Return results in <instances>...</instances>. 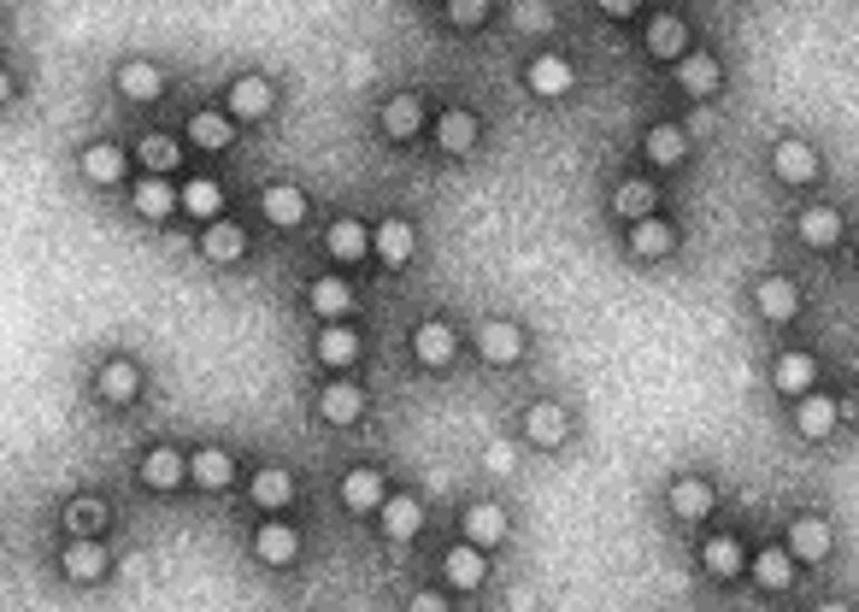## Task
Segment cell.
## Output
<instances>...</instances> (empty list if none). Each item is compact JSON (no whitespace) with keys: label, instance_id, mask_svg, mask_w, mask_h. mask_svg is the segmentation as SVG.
I'll use <instances>...</instances> for the list:
<instances>
[{"label":"cell","instance_id":"cell-14","mask_svg":"<svg viewBox=\"0 0 859 612\" xmlns=\"http://www.w3.org/2000/svg\"><path fill=\"white\" fill-rule=\"evenodd\" d=\"M648 53L653 59H683L689 53V24H683V18H671V12L653 18V24H648Z\"/></svg>","mask_w":859,"mask_h":612},{"label":"cell","instance_id":"cell-10","mask_svg":"<svg viewBox=\"0 0 859 612\" xmlns=\"http://www.w3.org/2000/svg\"><path fill=\"white\" fill-rule=\"evenodd\" d=\"M530 89L536 95H547V100H560V95H571V83H577V77H571V66L560 53H542V59H530Z\"/></svg>","mask_w":859,"mask_h":612},{"label":"cell","instance_id":"cell-3","mask_svg":"<svg viewBox=\"0 0 859 612\" xmlns=\"http://www.w3.org/2000/svg\"><path fill=\"white\" fill-rule=\"evenodd\" d=\"M372 248H377L383 265H395V272H401V265L413 259L418 236H413V224H406V218H383V224H377V236H372Z\"/></svg>","mask_w":859,"mask_h":612},{"label":"cell","instance_id":"cell-16","mask_svg":"<svg viewBox=\"0 0 859 612\" xmlns=\"http://www.w3.org/2000/svg\"><path fill=\"white\" fill-rule=\"evenodd\" d=\"M100 571H107V547H100L95 536H71V542H66V578L95 583Z\"/></svg>","mask_w":859,"mask_h":612},{"label":"cell","instance_id":"cell-13","mask_svg":"<svg viewBox=\"0 0 859 612\" xmlns=\"http://www.w3.org/2000/svg\"><path fill=\"white\" fill-rule=\"evenodd\" d=\"M524 436L536 442V447H560V442H565V406L536 401V406L524 413Z\"/></svg>","mask_w":859,"mask_h":612},{"label":"cell","instance_id":"cell-51","mask_svg":"<svg viewBox=\"0 0 859 612\" xmlns=\"http://www.w3.org/2000/svg\"><path fill=\"white\" fill-rule=\"evenodd\" d=\"M853 406H859V395H853Z\"/></svg>","mask_w":859,"mask_h":612},{"label":"cell","instance_id":"cell-32","mask_svg":"<svg viewBox=\"0 0 859 612\" xmlns=\"http://www.w3.org/2000/svg\"><path fill=\"white\" fill-rule=\"evenodd\" d=\"M653 200H660V195H653V182H619V195H612V213H619V218H630V224H642V218H653Z\"/></svg>","mask_w":859,"mask_h":612},{"label":"cell","instance_id":"cell-11","mask_svg":"<svg viewBox=\"0 0 859 612\" xmlns=\"http://www.w3.org/2000/svg\"><path fill=\"white\" fill-rule=\"evenodd\" d=\"M383 530H388V542H413L424 530V506L413 495H388L383 501Z\"/></svg>","mask_w":859,"mask_h":612},{"label":"cell","instance_id":"cell-50","mask_svg":"<svg viewBox=\"0 0 859 612\" xmlns=\"http://www.w3.org/2000/svg\"><path fill=\"white\" fill-rule=\"evenodd\" d=\"M818 612H848V606H836V601H830V606H818Z\"/></svg>","mask_w":859,"mask_h":612},{"label":"cell","instance_id":"cell-22","mask_svg":"<svg viewBox=\"0 0 859 612\" xmlns=\"http://www.w3.org/2000/svg\"><path fill=\"white\" fill-rule=\"evenodd\" d=\"M477 342H483V359H488V365H513V359L524 354L519 324H501V318H495V324H483V336H477Z\"/></svg>","mask_w":859,"mask_h":612},{"label":"cell","instance_id":"cell-35","mask_svg":"<svg viewBox=\"0 0 859 612\" xmlns=\"http://www.w3.org/2000/svg\"><path fill=\"white\" fill-rule=\"evenodd\" d=\"M83 177L89 182H118L125 177V148H118V141H95V148L83 154Z\"/></svg>","mask_w":859,"mask_h":612},{"label":"cell","instance_id":"cell-21","mask_svg":"<svg viewBox=\"0 0 859 612\" xmlns=\"http://www.w3.org/2000/svg\"><path fill=\"white\" fill-rule=\"evenodd\" d=\"M436 141H442L447 154H472V148H477V118L465 112V107L442 112V118H436Z\"/></svg>","mask_w":859,"mask_h":612},{"label":"cell","instance_id":"cell-41","mask_svg":"<svg viewBox=\"0 0 859 612\" xmlns=\"http://www.w3.org/2000/svg\"><path fill=\"white\" fill-rule=\"evenodd\" d=\"M200 254H207L213 265L241 259V230H236V224H207V236H200Z\"/></svg>","mask_w":859,"mask_h":612},{"label":"cell","instance_id":"cell-2","mask_svg":"<svg viewBox=\"0 0 859 612\" xmlns=\"http://www.w3.org/2000/svg\"><path fill=\"white\" fill-rule=\"evenodd\" d=\"M254 554L265 560V565H295V554H300V530H289V524H259L254 530Z\"/></svg>","mask_w":859,"mask_h":612},{"label":"cell","instance_id":"cell-12","mask_svg":"<svg viewBox=\"0 0 859 612\" xmlns=\"http://www.w3.org/2000/svg\"><path fill=\"white\" fill-rule=\"evenodd\" d=\"M830 547H836V536H830L825 519H794L789 524V554L794 560H825Z\"/></svg>","mask_w":859,"mask_h":612},{"label":"cell","instance_id":"cell-36","mask_svg":"<svg viewBox=\"0 0 859 612\" xmlns=\"http://www.w3.org/2000/svg\"><path fill=\"white\" fill-rule=\"evenodd\" d=\"M683 154H689V136L678 125H653L648 130V159L653 166H683Z\"/></svg>","mask_w":859,"mask_h":612},{"label":"cell","instance_id":"cell-26","mask_svg":"<svg viewBox=\"0 0 859 612\" xmlns=\"http://www.w3.org/2000/svg\"><path fill=\"white\" fill-rule=\"evenodd\" d=\"M189 141H195V148H207V154L230 148V141H236V118H224V112H195V118H189Z\"/></svg>","mask_w":859,"mask_h":612},{"label":"cell","instance_id":"cell-19","mask_svg":"<svg viewBox=\"0 0 859 612\" xmlns=\"http://www.w3.org/2000/svg\"><path fill=\"white\" fill-rule=\"evenodd\" d=\"M182 477H189V460H182L177 447H154V454L141 460V483L148 488H177Z\"/></svg>","mask_w":859,"mask_h":612},{"label":"cell","instance_id":"cell-33","mask_svg":"<svg viewBox=\"0 0 859 612\" xmlns=\"http://www.w3.org/2000/svg\"><path fill=\"white\" fill-rule=\"evenodd\" d=\"M295 501V483H289V472H254V506H265V513H283V506Z\"/></svg>","mask_w":859,"mask_h":612},{"label":"cell","instance_id":"cell-6","mask_svg":"<svg viewBox=\"0 0 859 612\" xmlns=\"http://www.w3.org/2000/svg\"><path fill=\"white\" fill-rule=\"evenodd\" d=\"M771 171L783 182H812L818 177V154L807 148V141H777V148H771Z\"/></svg>","mask_w":859,"mask_h":612},{"label":"cell","instance_id":"cell-42","mask_svg":"<svg viewBox=\"0 0 859 612\" xmlns=\"http://www.w3.org/2000/svg\"><path fill=\"white\" fill-rule=\"evenodd\" d=\"M218 207H224V189H218L213 177H195V182H182V213H195L200 224H207Z\"/></svg>","mask_w":859,"mask_h":612},{"label":"cell","instance_id":"cell-47","mask_svg":"<svg viewBox=\"0 0 859 612\" xmlns=\"http://www.w3.org/2000/svg\"><path fill=\"white\" fill-rule=\"evenodd\" d=\"M406 612H447V601L436 595V589H418V595H413V606H406Z\"/></svg>","mask_w":859,"mask_h":612},{"label":"cell","instance_id":"cell-20","mask_svg":"<svg viewBox=\"0 0 859 612\" xmlns=\"http://www.w3.org/2000/svg\"><path fill=\"white\" fill-rule=\"evenodd\" d=\"M271 112V83L265 77H236L230 83V118H265Z\"/></svg>","mask_w":859,"mask_h":612},{"label":"cell","instance_id":"cell-28","mask_svg":"<svg viewBox=\"0 0 859 612\" xmlns=\"http://www.w3.org/2000/svg\"><path fill=\"white\" fill-rule=\"evenodd\" d=\"M794 424H801V436L825 442L836 431V401L830 395H801V406H794Z\"/></svg>","mask_w":859,"mask_h":612},{"label":"cell","instance_id":"cell-27","mask_svg":"<svg viewBox=\"0 0 859 612\" xmlns=\"http://www.w3.org/2000/svg\"><path fill=\"white\" fill-rule=\"evenodd\" d=\"M801 241L807 248H836V241H842V213L836 207H807L801 213Z\"/></svg>","mask_w":859,"mask_h":612},{"label":"cell","instance_id":"cell-23","mask_svg":"<svg viewBox=\"0 0 859 612\" xmlns=\"http://www.w3.org/2000/svg\"><path fill=\"white\" fill-rule=\"evenodd\" d=\"M671 513H678V519H707L712 513V483H701V477H678V483H671Z\"/></svg>","mask_w":859,"mask_h":612},{"label":"cell","instance_id":"cell-34","mask_svg":"<svg viewBox=\"0 0 859 612\" xmlns=\"http://www.w3.org/2000/svg\"><path fill=\"white\" fill-rule=\"evenodd\" d=\"M318 359H324V365H336V372H347V365L359 359V336L347 330V324H330V330L318 336Z\"/></svg>","mask_w":859,"mask_h":612},{"label":"cell","instance_id":"cell-43","mask_svg":"<svg viewBox=\"0 0 859 612\" xmlns=\"http://www.w3.org/2000/svg\"><path fill=\"white\" fill-rule=\"evenodd\" d=\"M753 578H760L766 589H789V578H794V554H789V547H766V554L753 560Z\"/></svg>","mask_w":859,"mask_h":612},{"label":"cell","instance_id":"cell-49","mask_svg":"<svg viewBox=\"0 0 859 612\" xmlns=\"http://www.w3.org/2000/svg\"><path fill=\"white\" fill-rule=\"evenodd\" d=\"M595 7H601V12H612V18H630V12L642 7V0H595Z\"/></svg>","mask_w":859,"mask_h":612},{"label":"cell","instance_id":"cell-25","mask_svg":"<svg viewBox=\"0 0 859 612\" xmlns=\"http://www.w3.org/2000/svg\"><path fill=\"white\" fill-rule=\"evenodd\" d=\"M118 89H125L130 100H159L166 95V71L148 66V59H130V66L118 71Z\"/></svg>","mask_w":859,"mask_h":612},{"label":"cell","instance_id":"cell-45","mask_svg":"<svg viewBox=\"0 0 859 612\" xmlns=\"http://www.w3.org/2000/svg\"><path fill=\"white\" fill-rule=\"evenodd\" d=\"M141 166H154V177H166V171L177 166V141L148 136V141H141Z\"/></svg>","mask_w":859,"mask_h":612},{"label":"cell","instance_id":"cell-40","mask_svg":"<svg viewBox=\"0 0 859 612\" xmlns=\"http://www.w3.org/2000/svg\"><path fill=\"white\" fill-rule=\"evenodd\" d=\"M177 207H182V195L166 189V177L136 182V213H141V218H166V213H177Z\"/></svg>","mask_w":859,"mask_h":612},{"label":"cell","instance_id":"cell-30","mask_svg":"<svg viewBox=\"0 0 859 612\" xmlns=\"http://www.w3.org/2000/svg\"><path fill=\"white\" fill-rule=\"evenodd\" d=\"M189 477H195L200 488H224V483L236 477V460L224 454V447H200V454L189 460Z\"/></svg>","mask_w":859,"mask_h":612},{"label":"cell","instance_id":"cell-4","mask_svg":"<svg viewBox=\"0 0 859 612\" xmlns=\"http://www.w3.org/2000/svg\"><path fill=\"white\" fill-rule=\"evenodd\" d=\"M259 213L277 224V230H295V224L306 218V195L295 189V182H271L265 189V200H259Z\"/></svg>","mask_w":859,"mask_h":612},{"label":"cell","instance_id":"cell-24","mask_svg":"<svg viewBox=\"0 0 859 612\" xmlns=\"http://www.w3.org/2000/svg\"><path fill=\"white\" fill-rule=\"evenodd\" d=\"M501 536H506V513H501V506H488V501L465 506V542H477V547H495Z\"/></svg>","mask_w":859,"mask_h":612},{"label":"cell","instance_id":"cell-44","mask_svg":"<svg viewBox=\"0 0 859 612\" xmlns=\"http://www.w3.org/2000/svg\"><path fill=\"white\" fill-rule=\"evenodd\" d=\"M365 248H372V236H365V224H354V218L330 224V254H336V259H365Z\"/></svg>","mask_w":859,"mask_h":612},{"label":"cell","instance_id":"cell-9","mask_svg":"<svg viewBox=\"0 0 859 612\" xmlns=\"http://www.w3.org/2000/svg\"><path fill=\"white\" fill-rule=\"evenodd\" d=\"M671 248H678V230H671L665 218H642V224H630V254H636V259H665Z\"/></svg>","mask_w":859,"mask_h":612},{"label":"cell","instance_id":"cell-1","mask_svg":"<svg viewBox=\"0 0 859 612\" xmlns=\"http://www.w3.org/2000/svg\"><path fill=\"white\" fill-rule=\"evenodd\" d=\"M719 83H724V71H719V59H712V53H683L678 59V89L683 95L707 100V95H719Z\"/></svg>","mask_w":859,"mask_h":612},{"label":"cell","instance_id":"cell-15","mask_svg":"<svg viewBox=\"0 0 859 612\" xmlns=\"http://www.w3.org/2000/svg\"><path fill=\"white\" fill-rule=\"evenodd\" d=\"M306 300H313V313L330 318V324H342L347 313H354V289H347L342 277H318L313 289H306Z\"/></svg>","mask_w":859,"mask_h":612},{"label":"cell","instance_id":"cell-7","mask_svg":"<svg viewBox=\"0 0 859 612\" xmlns=\"http://www.w3.org/2000/svg\"><path fill=\"white\" fill-rule=\"evenodd\" d=\"M318 413H324V424H359L365 389H359V383H330V389L318 395Z\"/></svg>","mask_w":859,"mask_h":612},{"label":"cell","instance_id":"cell-37","mask_svg":"<svg viewBox=\"0 0 859 612\" xmlns=\"http://www.w3.org/2000/svg\"><path fill=\"white\" fill-rule=\"evenodd\" d=\"M136 389H141V372L130 359H112L107 372H100V395H107L112 406H125V401H136Z\"/></svg>","mask_w":859,"mask_h":612},{"label":"cell","instance_id":"cell-18","mask_svg":"<svg viewBox=\"0 0 859 612\" xmlns=\"http://www.w3.org/2000/svg\"><path fill=\"white\" fill-rule=\"evenodd\" d=\"M342 506L347 513H383V477L377 472H347L342 477Z\"/></svg>","mask_w":859,"mask_h":612},{"label":"cell","instance_id":"cell-5","mask_svg":"<svg viewBox=\"0 0 859 612\" xmlns=\"http://www.w3.org/2000/svg\"><path fill=\"white\" fill-rule=\"evenodd\" d=\"M753 306H760L771 324H789L794 313H801V295H794V283H789V277H766L760 289H753Z\"/></svg>","mask_w":859,"mask_h":612},{"label":"cell","instance_id":"cell-17","mask_svg":"<svg viewBox=\"0 0 859 612\" xmlns=\"http://www.w3.org/2000/svg\"><path fill=\"white\" fill-rule=\"evenodd\" d=\"M424 130V107L413 95H395V100H383V136L388 141H406V136H418Z\"/></svg>","mask_w":859,"mask_h":612},{"label":"cell","instance_id":"cell-38","mask_svg":"<svg viewBox=\"0 0 859 612\" xmlns=\"http://www.w3.org/2000/svg\"><path fill=\"white\" fill-rule=\"evenodd\" d=\"M100 530H107V501L83 495L66 506V536H100Z\"/></svg>","mask_w":859,"mask_h":612},{"label":"cell","instance_id":"cell-31","mask_svg":"<svg viewBox=\"0 0 859 612\" xmlns=\"http://www.w3.org/2000/svg\"><path fill=\"white\" fill-rule=\"evenodd\" d=\"M812 377H818V365H812V354H783L777 359V389L783 395H812Z\"/></svg>","mask_w":859,"mask_h":612},{"label":"cell","instance_id":"cell-29","mask_svg":"<svg viewBox=\"0 0 859 612\" xmlns=\"http://www.w3.org/2000/svg\"><path fill=\"white\" fill-rule=\"evenodd\" d=\"M454 330L447 324H418V336H413V354H418V365H447L454 359Z\"/></svg>","mask_w":859,"mask_h":612},{"label":"cell","instance_id":"cell-48","mask_svg":"<svg viewBox=\"0 0 859 612\" xmlns=\"http://www.w3.org/2000/svg\"><path fill=\"white\" fill-rule=\"evenodd\" d=\"M513 465H519V460H513V447H488V472H501V477H506Z\"/></svg>","mask_w":859,"mask_h":612},{"label":"cell","instance_id":"cell-39","mask_svg":"<svg viewBox=\"0 0 859 612\" xmlns=\"http://www.w3.org/2000/svg\"><path fill=\"white\" fill-rule=\"evenodd\" d=\"M701 560H707L712 578H735V571L748 565V554H742V542H735V536H712V542L701 547Z\"/></svg>","mask_w":859,"mask_h":612},{"label":"cell","instance_id":"cell-46","mask_svg":"<svg viewBox=\"0 0 859 612\" xmlns=\"http://www.w3.org/2000/svg\"><path fill=\"white\" fill-rule=\"evenodd\" d=\"M488 18V0H447V24H460V30H477Z\"/></svg>","mask_w":859,"mask_h":612},{"label":"cell","instance_id":"cell-8","mask_svg":"<svg viewBox=\"0 0 859 612\" xmlns=\"http://www.w3.org/2000/svg\"><path fill=\"white\" fill-rule=\"evenodd\" d=\"M442 578L454 583V589H477V583L488 578V560H483V547H477V542H460L454 554L442 560Z\"/></svg>","mask_w":859,"mask_h":612}]
</instances>
